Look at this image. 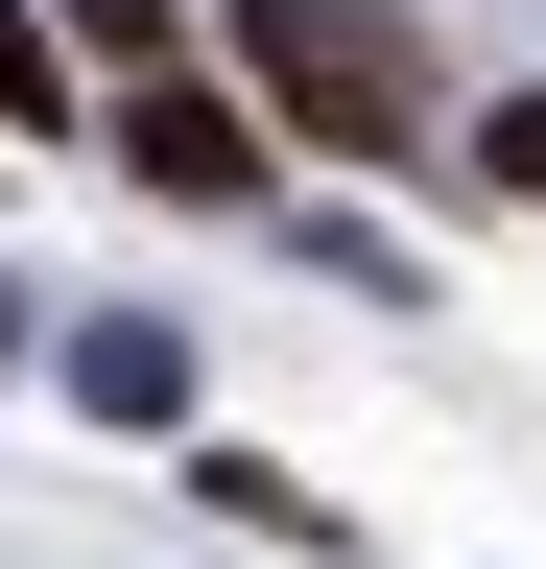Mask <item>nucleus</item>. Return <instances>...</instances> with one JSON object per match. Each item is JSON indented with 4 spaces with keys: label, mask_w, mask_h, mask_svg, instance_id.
<instances>
[{
    "label": "nucleus",
    "mask_w": 546,
    "mask_h": 569,
    "mask_svg": "<svg viewBox=\"0 0 546 569\" xmlns=\"http://www.w3.org/2000/svg\"><path fill=\"white\" fill-rule=\"evenodd\" d=\"M238 71L286 96V142H357V167L428 142V48H404L380 0H238Z\"/></svg>",
    "instance_id": "nucleus-1"
},
{
    "label": "nucleus",
    "mask_w": 546,
    "mask_h": 569,
    "mask_svg": "<svg viewBox=\"0 0 546 569\" xmlns=\"http://www.w3.org/2000/svg\"><path fill=\"white\" fill-rule=\"evenodd\" d=\"M119 167H143V190H190V213H238V190H261L238 71H143V96H119Z\"/></svg>",
    "instance_id": "nucleus-2"
},
{
    "label": "nucleus",
    "mask_w": 546,
    "mask_h": 569,
    "mask_svg": "<svg viewBox=\"0 0 546 569\" xmlns=\"http://www.w3.org/2000/svg\"><path fill=\"white\" fill-rule=\"evenodd\" d=\"M48 48H119V96H143V71H190V48H167V0H48Z\"/></svg>",
    "instance_id": "nucleus-3"
},
{
    "label": "nucleus",
    "mask_w": 546,
    "mask_h": 569,
    "mask_svg": "<svg viewBox=\"0 0 546 569\" xmlns=\"http://www.w3.org/2000/svg\"><path fill=\"white\" fill-rule=\"evenodd\" d=\"M0 119H72V48H48V0H0Z\"/></svg>",
    "instance_id": "nucleus-4"
},
{
    "label": "nucleus",
    "mask_w": 546,
    "mask_h": 569,
    "mask_svg": "<svg viewBox=\"0 0 546 569\" xmlns=\"http://www.w3.org/2000/svg\"><path fill=\"white\" fill-rule=\"evenodd\" d=\"M475 167H499V190L546 213V96H499V119H475Z\"/></svg>",
    "instance_id": "nucleus-5"
}]
</instances>
